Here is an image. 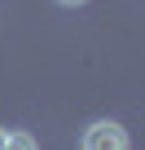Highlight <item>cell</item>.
Instances as JSON below:
<instances>
[{"mask_svg":"<svg viewBox=\"0 0 145 150\" xmlns=\"http://www.w3.org/2000/svg\"><path fill=\"white\" fill-rule=\"evenodd\" d=\"M79 150H132V141H127V128H123V124H114V119H97V124L84 128Z\"/></svg>","mask_w":145,"mask_h":150,"instance_id":"cell-1","label":"cell"},{"mask_svg":"<svg viewBox=\"0 0 145 150\" xmlns=\"http://www.w3.org/2000/svg\"><path fill=\"white\" fill-rule=\"evenodd\" d=\"M5 150H40V141H35L31 132H9V141H5Z\"/></svg>","mask_w":145,"mask_h":150,"instance_id":"cell-2","label":"cell"},{"mask_svg":"<svg viewBox=\"0 0 145 150\" xmlns=\"http://www.w3.org/2000/svg\"><path fill=\"white\" fill-rule=\"evenodd\" d=\"M57 5H66V9H79V5H88V0H57Z\"/></svg>","mask_w":145,"mask_h":150,"instance_id":"cell-3","label":"cell"},{"mask_svg":"<svg viewBox=\"0 0 145 150\" xmlns=\"http://www.w3.org/2000/svg\"><path fill=\"white\" fill-rule=\"evenodd\" d=\"M5 141H9V132H5V128H0V150H5Z\"/></svg>","mask_w":145,"mask_h":150,"instance_id":"cell-4","label":"cell"}]
</instances>
